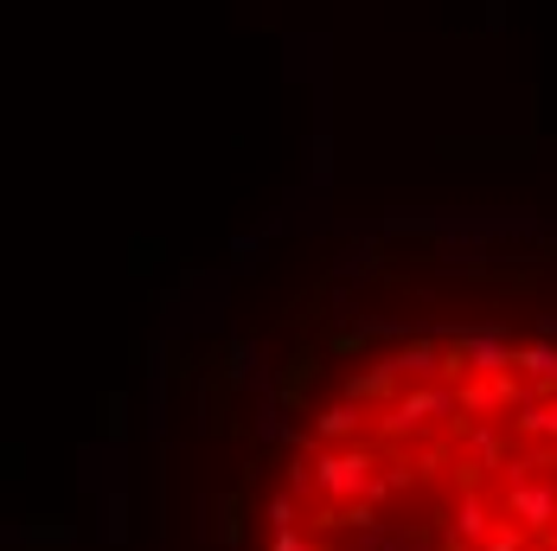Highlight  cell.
Returning <instances> with one entry per match:
<instances>
[{
	"instance_id": "cell-5",
	"label": "cell",
	"mask_w": 557,
	"mask_h": 551,
	"mask_svg": "<svg viewBox=\"0 0 557 551\" xmlns=\"http://www.w3.org/2000/svg\"><path fill=\"white\" fill-rule=\"evenodd\" d=\"M461 353H468V372H481V379L512 372V346H506L500 333H474V340H461Z\"/></svg>"
},
{
	"instance_id": "cell-6",
	"label": "cell",
	"mask_w": 557,
	"mask_h": 551,
	"mask_svg": "<svg viewBox=\"0 0 557 551\" xmlns=\"http://www.w3.org/2000/svg\"><path fill=\"white\" fill-rule=\"evenodd\" d=\"M359 417H366V411H359L352 397H339V404L321 411V424H314V430H321V442H352V437H359Z\"/></svg>"
},
{
	"instance_id": "cell-13",
	"label": "cell",
	"mask_w": 557,
	"mask_h": 551,
	"mask_svg": "<svg viewBox=\"0 0 557 551\" xmlns=\"http://www.w3.org/2000/svg\"><path fill=\"white\" fill-rule=\"evenodd\" d=\"M359 551H404V546H397V539H379V532H372V539H366Z\"/></svg>"
},
{
	"instance_id": "cell-10",
	"label": "cell",
	"mask_w": 557,
	"mask_h": 551,
	"mask_svg": "<svg viewBox=\"0 0 557 551\" xmlns=\"http://www.w3.org/2000/svg\"><path fill=\"white\" fill-rule=\"evenodd\" d=\"M525 539H532V532H525V526H519V519H512V526H500V519H494V526H487V539H481V546H487V551H525Z\"/></svg>"
},
{
	"instance_id": "cell-12",
	"label": "cell",
	"mask_w": 557,
	"mask_h": 551,
	"mask_svg": "<svg viewBox=\"0 0 557 551\" xmlns=\"http://www.w3.org/2000/svg\"><path fill=\"white\" fill-rule=\"evenodd\" d=\"M270 551H308V539H301L295 526H276V539H270Z\"/></svg>"
},
{
	"instance_id": "cell-3",
	"label": "cell",
	"mask_w": 557,
	"mask_h": 551,
	"mask_svg": "<svg viewBox=\"0 0 557 551\" xmlns=\"http://www.w3.org/2000/svg\"><path fill=\"white\" fill-rule=\"evenodd\" d=\"M436 417H455V391L448 385H417L410 397H397V411H385V430L391 437H417L423 424Z\"/></svg>"
},
{
	"instance_id": "cell-14",
	"label": "cell",
	"mask_w": 557,
	"mask_h": 551,
	"mask_svg": "<svg viewBox=\"0 0 557 551\" xmlns=\"http://www.w3.org/2000/svg\"><path fill=\"white\" fill-rule=\"evenodd\" d=\"M545 551H557V532H545Z\"/></svg>"
},
{
	"instance_id": "cell-9",
	"label": "cell",
	"mask_w": 557,
	"mask_h": 551,
	"mask_svg": "<svg viewBox=\"0 0 557 551\" xmlns=\"http://www.w3.org/2000/svg\"><path fill=\"white\" fill-rule=\"evenodd\" d=\"M468 449H474V462H481V468H500V462H506L500 430H487V424H474V430H468Z\"/></svg>"
},
{
	"instance_id": "cell-1",
	"label": "cell",
	"mask_w": 557,
	"mask_h": 551,
	"mask_svg": "<svg viewBox=\"0 0 557 551\" xmlns=\"http://www.w3.org/2000/svg\"><path fill=\"white\" fill-rule=\"evenodd\" d=\"M308 481L327 500H359L366 481H372V455H366V449H321V455L308 462Z\"/></svg>"
},
{
	"instance_id": "cell-11",
	"label": "cell",
	"mask_w": 557,
	"mask_h": 551,
	"mask_svg": "<svg viewBox=\"0 0 557 551\" xmlns=\"http://www.w3.org/2000/svg\"><path fill=\"white\" fill-rule=\"evenodd\" d=\"M295 519H301V513H295V500H288V494L270 500V526H295Z\"/></svg>"
},
{
	"instance_id": "cell-2",
	"label": "cell",
	"mask_w": 557,
	"mask_h": 551,
	"mask_svg": "<svg viewBox=\"0 0 557 551\" xmlns=\"http://www.w3.org/2000/svg\"><path fill=\"white\" fill-rule=\"evenodd\" d=\"M506 513H512L532 539H545L557 526V488L539 481V475H519V481H506Z\"/></svg>"
},
{
	"instance_id": "cell-4",
	"label": "cell",
	"mask_w": 557,
	"mask_h": 551,
	"mask_svg": "<svg viewBox=\"0 0 557 551\" xmlns=\"http://www.w3.org/2000/svg\"><path fill=\"white\" fill-rule=\"evenodd\" d=\"M512 372L532 379V397L557 391V346L552 340H539V346H512Z\"/></svg>"
},
{
	"instance_id": "cell-7",
	"label": "cell",
	"mask_w": 557,
	"mask_h": 551,
	"mask_svg": "<svg viewBox=\"0 0 557 551\" xmlns=\"http://www.w3.org/2000/svg\"><path fill=\"white\" fill-rule=\"evenodd\" d=\"M391 366L410 372V379H436V372H443V346H436V340H417V346L391 353Z\"/></svg>"
},
{
	"instance_id": "cell-8",
	"label": "cell",
	"mask_w": 557,
	"mask_h": 551,
	"mask_svg": "<svg viewBox=\"0 0 557 551\" xmlns=\"http://www.w3.org/2000/svg\"><path fill=\"white\" fill-rule=\"evenodd\" d=\"M487 526H494L487 500H481V494H468V500H461V519H455V539H487Z\"/></svg>"
}]
</instances>
